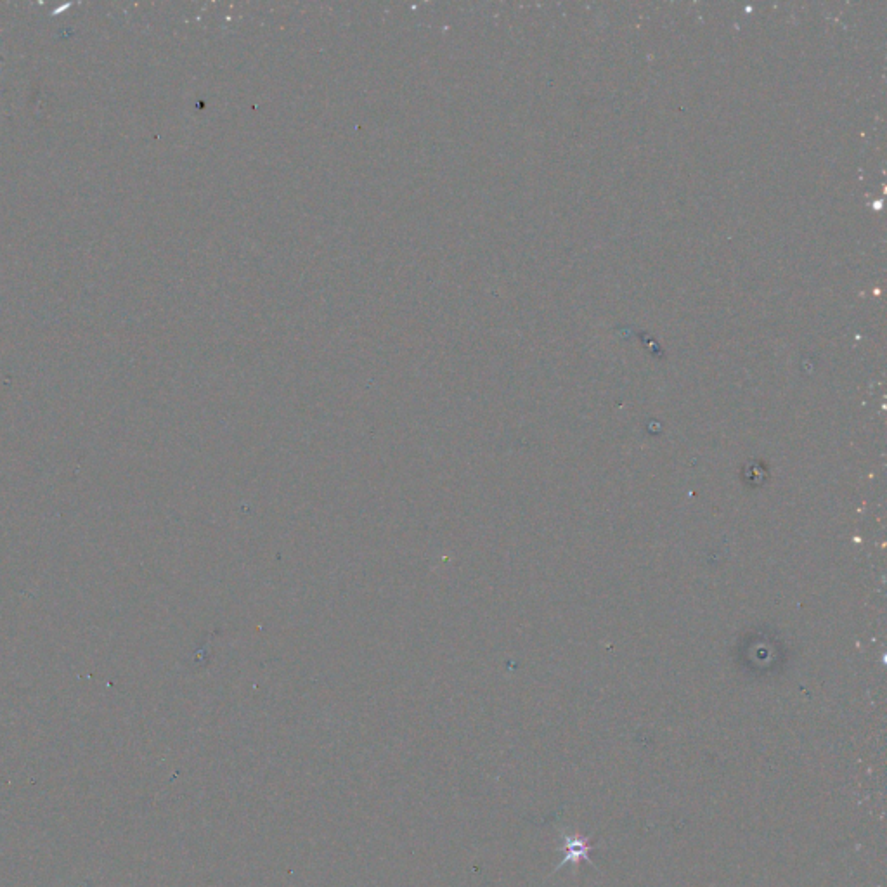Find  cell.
<instances>
[{
	"instance_id": "obj_1",
	"label": "cell",
	"mask_w": 887,
	"mask_h": 887,
	"mask_svg": "<svg viewBox=\"0 0 887 887\" xmlns=\"http://www.w3.org/2000/svg\"><path fill=\"white\" fill-rule=\"evenodd\" d=\"M565 860L560 867H564L567 863H579L581 860H586V862H590V858H588V851H590L591 846L588 839H576V837H570L565 834Z\"/></svg>"
}]
</instances>
